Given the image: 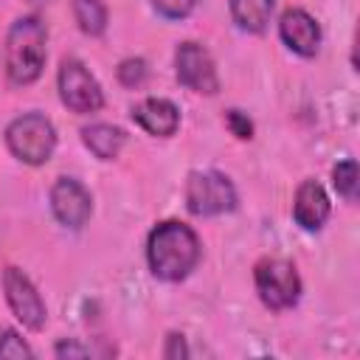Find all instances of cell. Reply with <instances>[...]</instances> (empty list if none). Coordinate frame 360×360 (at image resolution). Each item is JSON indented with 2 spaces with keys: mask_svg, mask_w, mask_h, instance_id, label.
Wrapping results in <instances>:
<instances>
[{
  "mask_svg": "<svg viewBox=\"0 0 360 360\" xmlns=\"http://www.w3.org/2000/svg\"><path fill=\"white\" fill-rule=\"evenodd\" d=\"M200 239L191 225L180 219L158 222L146 239V262L155 278L160 281H183L200 262Z\"/></svg>",
  "mask_w": 360,
  "mask_h": 360,
  "instance_id": "6da1fadb",
  "label": "cell"
},
{
  "mask_svg": "<svg viewBox=\"0 0 360 360\" xmlns=\"http://www.w3.org/2000/svg\"><path fill=\"white\" fill-rule=\"evenodd\" d=\"M48 28L37 14L17 17L6 34V76L14 87H28L45 68Z\"/></svg>",
  "mask_w": 360,
  "mask_h": 360,
  "instance_id": "7a4b0ae2",
  "label": "cell"
},
{
  "mask_svg": "<svg viewBox=\"0 0 360 360\" xmlns=\"http://www.w3.org/2000/svg\"><path fill=\"white\" fill-rule=\"evenodd\" d=\"M6 146L17 160L42 166L56 149V129L42 112H22L6 127Z\"/></svg>",
  "mask_w": 360,
  "mask_h": 360,
  "instance_id": "3957f363",
  "label": "cell"
},
{
  "mask_svg": "<svg viewBox=\"0 0 360 360\" xmlns=\"http://www.w3.org/2000/svg\"><path fill=\"white\" fill-rule=\"evenodd\" d=\"M253 284H256L259 301L273 312H284V309L295 307L301 298V276H298L295 264L287 259H278V256H267V259L256 262Z\"/></svg>",
  "mask_w": 360,
  "mask_h": 360,
  "instance_id": "277c9868",
  "label": "cell"
},
{
  "mask_svg": "<svg viewBox=\"0 0 360 360\" xmlns=\"http://www.w3.org/2000/svg\"><path fill=\"white\" fill-rule=\"evenodd\" d=\"M186 208L194 217H217L236 208V188L233 183L214 169L191 172L186 180Z\"/></svg>",
  "mask_w": 360,
  "mask_h": 360,
  "instance_id": "5b68a950",
  "label": "cell"
},
{
  "mask_svg": "<svg viewBox=\"0 0 360 360\" xmlns=\"http://www.w3.org/2000/svg\"><path fill=\"white\" fill-rule=\"evenodd\" d=\"M56 87H59V98L68 110L87 115V112H98L104 107V90L96 82V76L87 70L84 62L79 59H62L59 73H56Z\"/></svg>",
  "mask_w": 360,
  "mask_h": 360,
  "instance_id": "8992f818",
  "label": "cell"
},
{
  "mask_svg": "<svg viewBox=\"0 0 360 360\" xmlns=\"http://www.w3.org/2000/svg\"><path fill=\"white\" fill-rule=\"evenodd\" d=\"M174 73H177V82L183 87H188L191 93L214 96L219 90L217 65H214L208 48L194 42V39H186V42L177 45V51H174Z\"/></svg>",
  "mask_w": 360,
  "mask_h": 360,
  "instance_id": "52a82bcc",
  "label": "cell"
},
{
  "mask_svg": "<svg viewBox=\"0 0 360 360\" xmlns=\"http://www.w3.org/2000/svg\"><path fill=\"white\" fill-rule=\"evenodd\" d=\"M3 290H6V301L14 312V318L25 329L39 332L48 321V312H45V304H42L34 281L20 267H6L3 270Z\"/></svg>",
  "mask_w": 360,
  "mask_h": 360,
  "instance_id": "ba28073f",
  "label": "cell"
},
{
  "mask_svg": "<svg viewBox=\"0 0 360 360\" xmlns=\"http://www.w3.org/2000/svg\"><path fill=\"white\" fill-rule=\"evenodd\" d=\"M51 211L65 228L79 231V228H84V222L93 214V197L79 180L59 177L51 188Z\"/></svg>",
  "mask_w": 360,
  "mask_h": 360,
  "instance_id": "9c48e42d",
  "label": "cell"
},
{
  "mask_svg": "<svg viewBox=\"0 0 360 360\" xmlns=\"http://www.w3.org/2000/svg\"><path fill=\"white\" fill-rule=\"evenodd\" d=\"M278 37H281V42L292 53L309 59V56L318 53L321 25L315 22V17L309 11H304V8H287L281 14V20H278Z\"/></svg>",
  "mask_w": 360,
  "mask_h": 360,
  "instance_id": "30bf717a",
  "label": "cell"
},
{
  "mask_svg": "<svg viewBox=\"0 0 360 360\" xmlns=\"http://www.w3.org/2000/svg\"><path fill=\"white\" fill-rule=\"evenodd\" d=\"M332 202L329 194L323 191V186L318 180H304L295 188V200H292V219L301 231H321L323 222L329 219Z\"/></svg>",
  "mask_w": 360,
  "mask_h": 360,
  "instance_id": "8fae6325",
  "label": "cell"
},
{
  "mask_svg": "<svg viewBox=\"0 0 360 360\" xmlns=\"http://www.w3.org/2000/svg\"><path fill=\"white\" fill-rule=\"evenodd\" d=\"M132 121L141 129H146L149 135H155V138H169L180 127V110L169 98L149 96V98H143V101H138L132 107Z\"/></svg>",
  "mask_w": 360,
  "mask_h": 360,
  "instance_id": "7c38bea8",
  "label": "cell"
},
{
  "mask_svg": "<svg viewBox=\"0 0 360 360\" xmlns=\"http://www.w3.org/2000/svg\"><path fill=\"white\" fill-rule=\"evenodd\" d=\"M124 141H127V135H124V129L115 127V124H101V121H98V124H90V127L82 129V143H84L98 160H112V158H118Z\"/></svg>",
  "mask_w": 360,
  "mask_h": 360,
  "instance_id": "4fadbf2b",
  "label": "cell"
},
{
  "mask_svg": "<svg viewBox=\"0 0 360 360\" xmlns=\"http://www.w3.org/2000/svg\"><path fill=\"white\" fill-rule=\"evenodd\" d=\"M228 8H231V20L236 22L239 31L262 34L270 22L273 0H228Z\"/></svg>",
  "mask_w": 360,
  "mask_h": 360,
  "instance_id": "5bb4252c",
  "label": "cell"
},
{
  "mask_svg": "<svg viewBox=\"0 0 360 360\" xmlns=\"http://www.w3.org/2000/svg\"><path fill=\"white\" fill-rule=\"evenodd\" d=\"M73 17L87 37H101L107 31V6L101 0H73Z\"/></svg>",
  "mask_w": 360,
  "mask_h": 360,
  "instance_id": "9a60e30c",
  "label": "cell"
},
{
  "mask_svg": "<svg viewBox=\"0 0 360 360\" xmlns=\"http://www.w3.org/2000/svg\"><path fill=\"white\" fill-rule=\"evenodd\" d=\"M332 186L340 197L346 200H354L357 197V163L352 158L340 160L335 169H332Z\"/></svg>",
  "mask_w": 360,
  "mask_h": 360,
  "instance_id": "2e32d148",
  "label": "cell"
},
{
  "mask_svg": "<svg viewBox=\"0 0 360 360\" xmlns=\"http://www.w3.org/2000/svg\"><path fill=\"white\" fill-rule=\"evenodd\" d=\"M143 79H146V62L141 56H129L118 65V82L124 87H138L143 84Z\"/></svg>",
  "mask_w": 360,
  "mask_h": 360,
  "instance_id": "e0dca14e",
  "label": "cell"
},
{
  "mask_svg": "<svg viewBox=\"0 0 360 360\" xmlns=\"http://www.w3.org/2000/svg\"><path fill=\"white\" fill-rule=\"evenodd\" d=\"M31 346L22 340L17 329H3L0 332V357H31Z\"/></svg>",
  "mask_w": 360,
  "mask_h": 360,
  "instance_id": "ac0fdd59",
  "label": "cell"
},
{
  "mask_svg": "<svg viewBox=\"0 0 360 360\" xmlns=\"http://www.w3.org/2000/svg\"><path fill=\"white\" fill-rule=\"evenodd\" d=\"M200 0H152V8L166 20H183L197 8Z\"/></svg>",
  "mask_w": 360,
  "mask_h": 360,
  "instance_id": "d6986e66",
  "label": "cell"
},
{
  "mask_svg": "<svg viewBox=\"0 0 360 360\" xmlns=\"http://www.w3.org/2000/svg\"><path fill=\"white\" fill-rule=\"evenodd\" d=\"M225 124H228V129H231L236 138H242V141L253 138V124H250V118H248L242 110H228V112H225Z\"/></svg>",
  "mask_w": 360,
  "mask_h": 360,
  "instance_id": "ffe728a7",
  "label": "cell"
},
{
  "mask_svg": "<svg viewBox=\"0 0 360 360\" xmlns=\"http://www.w3.org/2000/svg\"><path fill=\"white\" fill-rule=\"evenodd\" d=\"M163 357H169V360H174V357H188V349H186V340H183V335L172 332V335L166 338V346H163Z\"/></svg>",
  "mask_w": 360,
  "mask_h": 360,
  "instance_id": "44dd1931",
  "label": "cell"
},
{
  "mask_svg": "<svg viewBox=\"0 0 360 360\" xmlns=\"http://www.w3.org/2000/svg\"><path fill=\"white\" fill-rule=\"evenodd\" d=\"M53 354H56V357H87L90 349H84V346H79V343H70V340H59V343L53 346Z\"/></svg>",
  "mask_w": 360,
  "mask_h": 360,
  "instance_id": "7402d4cb",
  "label": "cell"
},
{
  "mask_svg": "<svg viewBox=\"0 0 360 360\" xmlns=\"http://www.w3.org/2000/svg\"><path fill=\"white\" fill-rule=\"evenodd\" d=\"M31 6H42V3H48V0H28Z\"/></svg>",
  "mask_w": 360,
  "mask_h": 360,
  "instance_id": "603a6c76",
  "label": "cell"
}]
</instances>
